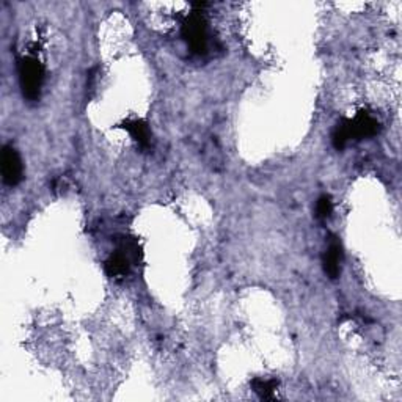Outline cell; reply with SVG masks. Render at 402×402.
Segmentation results:
<instances>
[{"label":"cell","mask_w":402,"mask_h":402,"mask_svg":"<svg viewBox=\"0 0 402 402\" xmlns=\"http://www.w3.org/2000/svg\"><path fill=\"white\" fill-rule=\"evenodd\" d=\"M201 13L203 11L200 10L192 11L182 24L181 30L188 49L197 55H203L207 50V22Z\"/></svg>","instance_id":"3957f363"},{"label":"cell","mask_w":402,"mask_h":402,"mask_svg":"<svg viewBox=\"0 0 402 402\" xmlns=\"http://www.w3.org/2000/svg\"><path fill=\"white\" fill-rule=\"evenodd\" d=\"M131 258L126 255V251L118 250L112 253L105 261V274L112 278H123L129 274Z\"/></svg>","instance_id":"8992f818"},{"label":"cell","mask_w":402,"mask_h":402,"mask_svg":"<svg viewBox=\"0 0 402 402\" xmlns=\"http://www.w3.org/2000/svg\"><path fill=\"white\" fill-rule=\"evenodd\" d=\"M380 123L368 112H360L355 118H343L332 134V143L338 151L350 140H363L379 134Z\"/></svg>","instance_id":"6da1fadb"},{"label":"cell","mask_w":402,"mask_h":402,"mask_svg":"<svg viewBox=\"0 0 402 402\" xmlns=\"http://www.w3.org/2000/svg\"><path fill=\"white\" fill-rule=\"evenodd\" d=\"M333 212V201L329 195H322L316 203V217L325 220L332 216Z\"/></svg>","instance_id":"9c48e42d"},{"label":"cell","mask_w":402,"mask_h":402,"mask_svg":"<svg viewBox=\"0 0 402 402\" xmlns=\"http://www.w3.org/2000/svg\"><path fill=\"white\" fill-rule=\"evenodd\" d=\"M341 260H343L341 244L336 241V237H333L322 258L324 272L329 278L336 280L339 274H341Z\"/></svg>","instance_id":"5b68a950"},{"label":"cell","mask_w":402,"mask_h":402,"mask_svg":"<svg viewBox=\"0 0 402 402\" xmlns=\"http://www.w3.org/2000/svg\"><path fill=\"white\" fill-rule=\"evenodd\" d=\"M17 74L19 84L24 98L27 100H38L41 94L43 82H44V66L36 57L25 55L17 60Z\"/></svg>","instance_id":"7a4b0ae2"},{"label":"cell","mask_w":402,"mask_h":402,"mask_svg":"<svg viewBox=\"0 0 402 402\" xmlns=\"http://www.w3.org/2000/svg\"><path fill=\"white\" fill-rule=\"evenodd\" d=\"M22 159L17 151L6 144L2 149V178L6 186L15 187L22 181Z\"/></svg>","instance_id":"277c9868"},{"label":"cell","mask_w":402,"mask_h":402,"mask_svg":"<svg viewBox=\"0 0 402 402\" xmlns=\"http://www.w3.org/2000/svg\"><path fill=\"white\" fill-rule=\"evenodd\" d=\"M121 128L131 134V137L140 144L142 148H148L151 144V131L147 121L143 119H132V121H124Z\"/></svg>","instance_id":"52a82bcc"},{"label":"cell","mask_w":402,"mask_h":402,"mask_svg":"<svg viewBox=\"0 0 402 402\" xmlns=\"http://www.w3.org/2000/svg\"><path fill=\"white\" fill-rule=\"evenodd\" d=\"M276 383L275 380H264V379H255L251 382V387H253V392L260 396L261 399H275V392H276Z\"/></svg>","instance_id":"ba28073f"}]
</instances>
